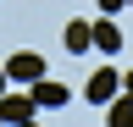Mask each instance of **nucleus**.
I'll return each instance as SVG.
<instances>
[{
	"label": "nucleus",
	"instance_id": "f257e3e1",
	"mask_svg": "<svg viewBox=\"0 0 133 127\" xmlns=\"http://www.w3.org/2000/svg\"><path fill=\"white\" fill-rule=\"evenodd\" d=\"M72 100V88L66 83H50V77H33V110H61Z\"/></svg>",
	"mask_w": 133,
	"mask_h": 127
},
{
	"label": "nucleus",
	"instance_id": "f03ea898",
	"mask_svg": "<svg viewBox=\"0 0 133 127\" xmlns=\"http://www.w3.org/2000/svg\"><path fill=\"white\" fill-rule=\"evenodd\" d=\"M6 77H11V83H33V77H44V61L33 55V50H17L6 61Z\"/></svg>",
	"mask_w": 133,
	"mask_h": 127
},
{
	"label": "nucleus",
	"instance_id": "7ed1b4c3",
	"mask_svg": "<svg viewBox=\"0 0 133 127\" xmlns=\"http://www.w3.org/2000/svg\"><path fill=\"white\" fill-rule=\"evenodd\" d=\"M122 88V77H116L111 66H100V72H89V83H83V94H89V105H105L111 94Z\"/></svg>",
	"mask_w": 133,
	"mask_h": 127
},
{
	"label": "nucleus",
	"instance_id": "20e7f679",
	"mask_svg": "<svg viewBox=\"0 0 133 127\" xmlns=\"http://www.w3.org/2000/svg\"><path fill=\"white\" fill-rule=\"evenodd\" d=\"M89 39H94V50H122V28H116L111 17H100V22H89Z\"/></svg>",
	"mask_w": 133,
	"mask_h": 127
},
{
	"label": "nucleus",
	"instance_id": "39448f33",
	"mask_svg": "<svg viewBox=\"0 0 133 127\" xmlns=\"http://www.w3.org/2000/svg\"><path fill=\"white\" fill-rule=\"evenodd\" d=\"M33 116V94H0V122H28Z\"/></svg>",
	"mask_w": 133,
	"mask_h": 127
},
{
	"label": "nucleus",
	"instance_id": "423d86ee",
	"mask_svg": "<svg viewBox=\"0 0 133 127\" xmlns=\"http://www.w3.org/2000/svg\"><path fill=\"white\" fill-rule=\"evenodd\" d=\"M89 22H83V17H72V22H66V50H72V55H83V50H89Z\"/></svg>",
	"mask_w": 133,
	"mask_h": 127
},
{
	"label": "nucleus",
	"instance_id": "0eeeda50",
	"mask_svg": "<svg viewBox=\"0 0 133 127\" xmlns=\"http://www.w3.org/2000/svg\"><path fill=\"white\" fill-rule=\"evenodd\" d=\"M111 122H116V127H133V94H128V88L111 94Z\"/></svg>",
	"mask_w": 133,
	"mask_h": 127
},
{
	"label": "nucleus",
	"instance_id": "6e6552de",
	"mask_svg": "<svg viewBox=\"0 0 133 127\" xmlns=\"http://www.w3.org/2000/svg\"><path fill=\"white\" fill-rule=\"evenodd\" d=\"M122 6H128V0H100V11H105V17H116Z\"/></svg>",
	"mask_w": 133,
	"mask_h": 127
},
{
	"label": "nucleus",
	"instance_id": "1a4fd4ad",
	"mask_svg": "<svg viewBox=\"0 0 133 127\" xmlns=\"http://www.w3.org/2000/svg\"><path fill=\"white\" fill-rule=\"evenodd\" d=\"M6 83H11V77H6V66H0V94H6Z\"/></svg>",
	"mask_w": 133,
	"mask_h": 127
},
{
	"label": "nucleus",
	"instance_id": "9d476101",
	"mask_svg": "<svg viewBox=\"0 0 133 127\" xmlns=\"http://www.w3.org/2000/svg\"><path fill=\"white\" fill-rule=\"evenodd\" d=\"M122 88H128V94H133V77H122Z\"/></svg>",
	"mask_w": 133,
	"mask_h": 127
},
{
	"label": "nucleus",
	"instance_id": "9b49d317",
	"mask_svg": "<svg viewBox=\"0 0 133 127\" xmlns=\"http://www.w3.org/2000/svg\"><path fill=\"white\" fill-rule=\"evenodd\" d=\"M128 6H133V0H128Z\"/></svg>",
	"mask_w": 133,
	"mask_h": 127
}]
</instances>
